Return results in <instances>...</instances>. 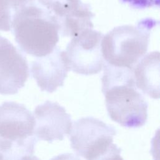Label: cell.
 I'll list each match as a JSON object with an SVG mask.
<instances>
[{
  "mask_svg": "<svg viewBox=\"0 0 160 160\" xmlns=\"http://www.w3.org/2000/svg\"><path fill=\"white\" fill-rule=\"evenodd\" d=\"M102 92L110 118L121 126L138 128L148 119V102L136 87L132 70L104 62Z\"/></svg>",
  "mask_w": 160,
  "mask_h": 160,
  "instance_id": "cell-1",
  "label": "cell"
},
{
  "mask_svg": "<svg viewBox=\"0 0 160 160\" xmlns=\"http://www.w3.org/2000/svg\"><path fill=\"white\" fill-rule=\"evenodd\" d=\"M24 52L36 58L51 52L59 41V28L52 16L36 0H32L18 13L11 31Z\"/></svg>",
  "mask_w": 160,
  "mask_h": 160,
  "instance_id": "cell-2",
  "label": "cell"
},
{
  "mask_svg": "<svg viewBox=\"0 0 160 160\" xmlns=\"http://www.w3.org/2000/svg\"><path fill=\"white\" fill-rule=\"evenodd\" d=\"M158 24V21L146 18L135 26L122 25L112 29L101 42L104 62L132 70L147 52L151 32Z\"/></svg>",
  "mask_w": 160,
  "mask_h": 160,
  "instance_id": "cell-3",
  "label": "cell"
},
{
  "mask_svg": "<svg viewBox=\"0 0 160 160\" xmlns=\"http://www.w3.org/2000/svg\"><path fill=\"white\" fill-rule=\"evenodd\" d=\"M34 119L24 105L13 101L0 104V154L4 160H19L32 155L38 139Z\"/></svg>",
  "mask_w": 160,
  "mask_h": 160,
  "instance_id": "cell-4",
  "label": "cell"
},
{
  "mask_svg": "<svg viewBox=\"0 0 160 160\" xmlns=\"http://www.w3.org/2000/svg\"><path fill=\"white\" fill-rule=\"evenodd\" d=\"M116 129L93 117L81 118L72 124L71 148L86 160H97L114 145Z\"/></svg>",
  "mask_w": 160,
  "mask_h": 160,
  "instance_id": "cell-5",
  "label": "cell"
},
{
  "mask_svg": "<svg viewBox=\"0 0 160 160\" xmlns=\"http://www.w3.org/2000/svg\"><path fill=\"white\" fill-rule=\"evenodd\" d=\"M104 34L88 29L73 37L64 51L69 69L84 75L99 73L104 61L101 52Z\"/></svg>",
  "mask_w": 160,
  "mask_h": 160,
  "instance_id": "cell-6",
  "label": "cell"
},
{
  "mask_svg": "<svg viewBox=\"0 0 160 160\" xmlns=\"http://www.w3.org/2000/svg\"><path fill=\"white\" fill-rule=\"evenodd\" d=\"M55 21L62 36L75 37L83 31L92 29L94 14L89 4L81 0H38Z\"/></svg>",
  "mask_w": 160,
  "mask_h": 160,
  "instance_id": "cell-7",
  "label": "cell"
},
{
  "mask_svg": "<svg viewBox=\"0 0 160 160\" xmlns=\"http://www.w3.org/2000/svg\"><path fill=\"white\" fill-rule=\"evenodd\" d=\"M29 76L26 56L10 41L0 36V94L18 93L24 86Z\"/></svg>",
  "mask_w": 160,
  "mask_h": 160,
  "instance_id": "cell-8",
  "label": "cell"
},
{
  "mask_svg": "<svg viewBox=\"0 0 160 160\" xmlns=\"http://www.w3.org/2000/svg\"><path fill=\"white\" fill-rule=\"evenodd\" d=\"M34 134L37 139L52 142L62 140L64 135L69 134L71 127V116L64 108L56 102L46 101L36 107Z\"/></svg>",
  "mask_w": 160,
  "mask_h": 160,
  "instance_id": "cell-9",
  "label": "cell"
},
{
  "mask_svg": "<svg viewBox=\"0 0 160 160\" xmlns=\"http://www.w3.org/2000/svg\"><path fill=\"white\" fill-rule=\"evenodd\" d=\"M69 68L64 51L58 46L49 54L37 58L31 64V73L42 91L53 92L62 86Z\"/></svg>",
  "mask_w": 160,
  "mask_h": 160,
  "instance_id": "cell-10",
  "label": "cell"
},
{
  "mask_svg": "<svg viewBox=\"0 0 160 160\" xmlns=\"http://www.w3.org/2000/svg\"><path fill=\"white\" fill-rule=\"evenodd\" d=\"M136 87L153 99L159 98V52L144 55L132 69Z\"/></svg>",
  "mask_w": 160,
  "mask_h": 160,
  "instance_id": "cell-11",
  "label": "cell"
},
{
  "mask_svg": "<svg viewBox=\"0 0 160 160\" xmlns=\"http://www.w3.org/2000/svg\"><path fill=\"white\" fill-rule=\"evenodd\" d=\"M32 0H0V31H10L20 10Z\"/></svg>",
  "mask_w": 160,
  "mask_h": 160,
  "instance_id": "cell-12",
  "label": "cell"
},
{
  "mask_svg": "<svg viewBox=\"0 0 160 160\" xmlns=\"http://www.w3.org/2000/svg\"><path fill=\"white\" fill-rule=\"evenodd\" d=\"M119 1L137 9H144L152 7L159 8L160 2V0H119Z\"/></svg>",
  "mask_w": 160,
  "mask_h": 160,
  "instance_id": "cell-13",
  "label": "cell"
},
{
  "mask_svg": "<svg viewBox=\"0 0 160 160\" xmlns=\"http://www.w3.org/2000/svg\"><path fill=\"white\" fill-rule=\"evenodd\" d=\"M121 149L116 144H114L112 147L105 154L97 160H124L121 156Z\"/></svg>",
  "mask_w": 160,
  "mask_h": 160,
  "instance_id": "cell-14",
  "label": "cell"
},
{
  "mask_svg": "<svg viewBox=\"0 0 160 160\" xmlns=\"http://www.w3.org/2000/svg\"><path fill=\"white\" fill-rule=\"evenodd\" d=\"M50 160H81L78 156L70 153H64L53 157Z\"/></svg>",
  "mask_w": 160,
  "mask_h": 160,
  "instance_id": "cell-15",
  "label": "cell"
},
{
  "mask_svg": "<svg viewBox=\"0 0 160 160\" xmlns=\"http://www.w3.org/2000/svg\"><path fill=\"white\" fill-rule=\"evenodd\" d=\"M19 160H40L38 158H37L35 156H24L22 158H21Z\"/></svg>",
  "mask_w": 160,
  "mask_h": 160,
  "instance_id": "cell-16",
  "label": "cell"
},
{
  "mask_svg": "<svg viewBox=\"0 0 160 160\" xmlns=\"http://www.w3.org/2000/svg\"><path fill=\"white\" fill-rule=\"evenodd\" d=\"M0 160H4V159H3V158H2V156L0 154Z\"/></svg>",
  "mask_w": 160,
  "mask_h": 160,
  "instance_id": "cell-17",
  "label": "cell"
}]
</instances>
